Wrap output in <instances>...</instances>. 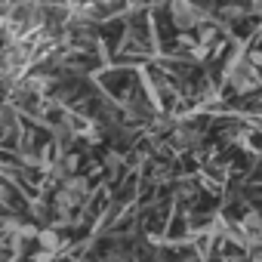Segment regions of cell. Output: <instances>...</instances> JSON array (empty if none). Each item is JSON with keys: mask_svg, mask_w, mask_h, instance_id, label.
<instances>
[{"mask_svg": "<svg viewBox=\"0 0 262 262\" xmlns=\"http://www.w3.org/2000/svg\"><path fill=\"white\" fill-rule=\"evenodd\" d=\"M173 142H176L179 148H198V145H201V133H198V129H188V126H182V129H176Z\"/></svg>", "mask_w": 262, "mask_h": 262, "instance_id": "obj_3", "label": "cell"}, {"mask_svg": "<svg viewBox=\"0 0 262 262\" xmlns=\"http://www.w3.org/2000/svg\"><path fill=\"white\" fill-rule=\"evenodd\" d=\"M50 86V77H28V83H25V90H31V93H43Z\"/></svg>", "mask_w": 262, "mask_h": 262, "instance_id": "obj_7", "label": "cell"}, {"mask_svg": "<svg viewBox=\"0 0 262 262\" xmlns=\"http://www.w3.org/2000/svg\"><path fill=\"white\" fill-rule=\"evenodd\" d=\"M253 62H256V65H262V53H253Z\"/></svg>", "mask_w": 262, "mask_h": 262, "instance_id": "obj_12", "label": "cell"}, {"mask_svg": "<svg viewBox=\"0 0 262 262\" xmlns=\"http://www.w3.org/2000/svg\"><path fill=\"white\" fill-rule=\"evenodd\" d=\"M10 201H13V194H10V188H7V185H0V204H4V207H7Z\"/></svg>", "mask_w": 262, "mask_h": 262, "instance_id": "obj_9", "label": "cell"}, {"mask_svg": "<svg viewBox=\"0 0 262 262\" xmlns=\"http://www.w3.org/2000/svg\"><path fill=\"white\" fill-rule=\"evenodd\" d=\"M170 16L179 31H191L207 19V10H201L194 0H170Z\"/></svg>", "mask_w": 262, "mask_h": 262, "instance_id": "obj_1", "label": "cell"}, {"mask_svg": "<svg viewBox=\"0 0 262 262\" xmlns=\"http://www.w3.org/2000/svg\"><path fill=\"white\" fill-rule=\"evenodd\" d=\"M250 262H262V247H259V250H253V253H250Z\"/></svg>", "mask_w": 262, "mask_h": 262, "instance_id": "obj_11", "label": "cell"}, {"mask_svg": "<svg viewBox=\"0 0 262 262\" xmlns=\"http://www.w3.org/2000/svg\"><path fill=\"white\" fill-rule=\"evenodd\" d=\"M222 262H244V256H234V253H225Z\"/></svg>", "mask_w": 262, "mask_h": 262, "instance_id": "obj_10", "label": "cell"}, {"mask_svg": "<svg viewBox=\"0 0 262 262\" xmlns=\"http://www.w3.org/2000/svg\"><path fill=\"white\" fill-rule=\"evenodd\" d=\"M228 80H231V86H234L237 96H247V93H253V90L262 86V80H259V74H256L253 65H237V68H231Z\"/></svg>", "mask_w": 262, "mask_h": 262, "instance_id": "obj_2", "label": "cell"}, {"mask_svg": "<svg viewBox=\"0 0 262 262\" xmlns=\"http://www.w3.org/2000/svg\"><path fill=\"white\" fill-rule=\"evenodd\" d=\"M37 241H40L43 253H53V250H59V247H62V241H59V231H56V228H43V231H37Z\"/></svg>", "mask_w": 262, "mask_h": 262, "instance_id": "obj_6", "label": "cell"}, {"mask_svg": "<svg viewBox=\"0 0 262 262\" xmlns=\"http://www.w3.org/2000/svg\"><path fill=\"white\" fill-rule=\"evenodd\" d=\"M259 213H262V210H259Z\"/></svg>", "mask_w": 262, "mask_h": 262, "instance_id": "obj_13", "label": "cell"}, {"mask_svg": "<svg viewBox=\"0 0 262 262\" xmlns=\"http://www.w3.org/2000/svg\"><path fill=\"white\" fill-rule=\"evenodd\" d=\"M105 262H129V256H126L123 250H108V256H105Z\"/></svg>", "mask_w": 262, "mask_h": 262, "instance_id": "obj_8", "label": "cell"}, {"mask_svg": "<svg viewBox=\"0 0 262 262\" xmlns=\"http://www.w3.org/2000/svg\"><path fill=\"white\" fill-rule=\"evenodd\" d=\"M241 228H244V234H262V213L259 210H247L244 219H241Z\"/></svg>", "mask_w": 262, "mask_h": 262, "instance_id": "obj_5", "label": "cell"}, {"mask_svg": "<svg viewBox=\"0 0 262 262\" xmlns=\"http://www.w3.org/2000/svg\"><path fill=\"white\" fill-rule=\"evenodd\" d=\"M62 188H65L68 194H74L77 201H83V194L90 191V182H86L83 176H77V173H74V176H68V179H65V185H62Z\"/></svg>", "mask_w": 262, "mask_h": 262, "instance_id": "obj_4", "label": "cell"}]
</instances>
